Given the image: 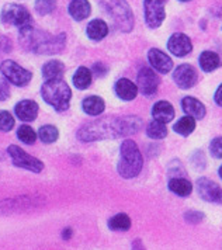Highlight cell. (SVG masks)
<instances>
[{
	"label": "cell",
	"instance_id": "1",
	"mask_svg": "<svg viewBox=\"0 0 222 250\" xmlns=\"http://www.w3.org/2000/svg\"><path fill=\"white\" fill-rule=\"evenodd\" d=\"M144 166V159L133 139H125L121 144L120 149V162L117 170L124 179H133L136 177Z\"/></svg>",
	"mask_w": 222,
	"mask_h": 250
},
{
	"label": "cell",
	"instance_id": "2",
	"mask_svg": "<svg viewBox=\"0 0 222 250\" xmlns=\"http://www.w3.org/2000/svg\"><path fill=\"white\" fill-rule=\"evenodd\" d=\"M41 96L51 107L56 111H65L69 108V103L72 99V91L67 84V82L59 79L46 80L41 87Z\"/></svg>",
	"mask_w": 222,
	"mask_h": 250
},
{
	"label": "cell",
	"instance_id": "3",
	"mask_svg": "<svg viewBox=\"0 0 222 250\" xmlns=\"http://www.w3.org/2000/svg\"><path fill=\"white\" fill-rule=\"evenodd\" d=\"M103 10L112 17L117 27L124 31L130 33L133 27V14L130 4L125 0H99Z\"/></svg>",
	"mask_w": 222,
	"mask_h": 250
},
{
	"label": "cell",
	"instance_id": "4",
	"mask_svg": "<svg viewBox=\"0 0 222 250\" xmlns=\"http://www.w3.org/2000/svg\"><path fill=\"white\" fill-rule=\"evenodd\" d=\"M1 21L4 24L16 25L20 30L33 24V20H31V16H30L28 10L24 6L16 4V3H9V4H6L3 7V10H1Z\"/></svg>",
	"mask_w": 222,
	"mask_h": 250
},
{
	"label": "cell",
	"instance_id": "5",
	"mask_svg": "<svg viewBox=\"0 0 222 250\" xmlns=\"http://www.w3.org/2000/svg\"><path fill=\"white\" fill-rule=\"evenodd\" d=\"M0 72L9 83L19 86V87L27 86L33 78V73L30 70L22 68L19 63H16L13 61H4L0 65Z\"/></svg>",
	"mask_w": 222,
	"mask_h": 250
},
{
	"label": "cell",
	"instance_id": "6",
	"mask_svg": "<svg viewBox=\"0 0 222 250\" xmlns=\"http://www.w3.org/2000/svg\"><path fill=\"white\" fill-rule=\"evenodd\" d=\"M9 155H10L13 163L17 167H22L25 170L34 171V173H40L44 169V163L37 158H34L31 155H28L27 152H24L22 148L16 146V145H10L9 146Z\"/></svg>",
	"mask_w": 222,
	"mask_h": 250
},
{
	"label": "cell",
	"instance_id": "7",
	"mask_svg": "<svg viewBox=\"0 0 222 250\" xmlns=\"http://www.w3.org/2000/svg\"><path fill=\"white\" fill-rule=\"evenodd\" d=\"M169 0H145V20L151 28H157L163 23L166 13L165 6Z\"/></svg>",
	"mask_w": 222,
	"mask_h": 250
},
{
	"label": "cell",
	"instance_id": "8",
	"mask_svg": "<svg viewBox=\"0 0 222 250\" xmlns=\"http://www.w3.org/2000/svg\"><path fill=\"white\" fill-rule=\"evenodd\" d=\"M197 191L204 201L212 203V204H222L221 187L210 179L202 177L200 180H197Z\"/></svg>",
	"mask_w": 222,
	"mask_h": 250
},
{
	"label": "cell",
	"instance_id": "9",
	"mask_svg": "<svg viewBox=\"0 0 222 250\" xmlns=\"http://www.w3.org/2000/svg\"><path fill=\"white\" fill-rule=\"evenodd\" d=\"M159 86V79L151 68H142L138 73V90L144 96H154Z\"/></svg>",
	"mask_w": 222,
	"mask_h": 250
},
{
	"label": "cell",
	"instance_id": "10",
	"mask_svg": "<svg viewBox=\"0 0 222 250\" xmlns=\"http://www.w3.org/2000/svg\"><path fill=\"white\" fill-rule=\"evenodd\" d=\"M173 80L180 89H191L197 82V72L189 63L180 65L173 72Z\"/></svg>",
	"mask_w": 222,
	"mask_h": 250
},
{
	"label": "cell",
	"instance_id": "11",
	"mask_svg": "<svg viewBox=\"0 0 222 250\" xmlns=\"http://www.w3.org/2000/svg\"><path fill=\"white\" fill-rule=\"evenodd\" d=\"M167 48L169 51L175 55V57H186L189 55L193 49L191 41L187 35L181 34V33H176L173 34L169 41H167Z\"/></svg>",
	"mask_w": 222,
	"mask_h": 250
},
{
	"label": "cell",
	"instance_id": "12",
	"mask_svg": "<svg viewBox=\"0 0 222 250\" xmlns=\"http://www.w3.org/2000/svg\"><path fill=\"white\" fill-rule=\"evenodd\" d=\"M148 59H149L151 66L156 69L159 73L166 75L173 69V61L167 57L165 52H162L160 49H156V48L151 49L148 52Z\"/></svg>",
	"mask_w": 222,
	"mask_h": 250
},
{
	"label": "cell",
	"instance_id": "13",
	"mask_svg": "<svg viewBox=\"0 0 222 250\" xmlns=\"http://www.w3.org/2000/svg\"><path fill=\"white\" fill-rule=\"evenodd\" d=\"M65 44H67V35L65 34L51 35V38L46 40L43 45L38 46V49L35 52L41 54V55H55L65 48Z\"/></svg>",
	"mask_w": 222,
	"mask_h": 250
},
{
	"label": "cell",
	"instance_id": "14",
	"mask_svg": "<svg viewBox=\"0 0 222 250\" xmlns=\"http://www.w3.org/2000/svg\"><path fill=\"white\" fill-rule=\"evenodd\" d=\"M14 111L22 121H34L38 114V104L33 100H22L14 107Z\"/></svg>",
	"mask_w": 222,
	"mask_h": 250
},
{
	"label": "cell",
	"instance_id": "15",
	"mask_svg": "<svg viewBox=\"0 0 222 250\" xmlns=\"http://www.w3.org/2000/svg\"><path fill=\"white\" fill-rule=\"evenodd\" d=\"M152 115H154V118H155L156 121L166 124V123H170L175 118V108H173V105L169 102L162 100V102H157L154 105Z\"/></svg>",
	"mask_w": 222,
	"mask_h": 250
},
{
	"label": "cell",
	"instance_id": "16",
	"mask_svg": "<svg viewBox=\"0 0 222 250\" xmlns=\"http://www.w3.org/2000/svg\"><path fill=\"white\" fill-rule=\"evenodd\" d=\"M181 108H183L184 113L190 115V117H193L194 120H201L205 115L204 104L200 100L194 99V97H184L181 100Z\"/></svg>",
	"mask_w": 222,
	"mask_h": 250
},
{
	"label": "cell",
	"instance_id": "17",
	"mask_svg": "<svg viewBox=\"0 0 222 250\" xmlns=\"http://www.w3.org/2000/svg\"><path fill=\"white\" fill-rule=\"evenodd\" d=\"M115 94L125 102H131L138 94V87L136 84L128 79H120L115 83Z\"/></svg>",
	"mask_w": 222,
	"mask_h": 250
},
{
	"label": "cell",
	"instance_id": "18",
	"mask_svg": "<svg viewBox=\"0 0 222 250\" xmlns=\"http://www.w3.org/2000/svg\"><path fill=\"white\" fill-rule=\"evenodd\" d=\"M90 12H91V6L88 0H72L69 4V14L76 21H82L88 19Z\"/></svg>",
	"mask_w": 222,
	"mask_h": 250
},
{
	"label": "cell",
	"instance_id": "19",
	"mask_svg": "<svg viewBox=\"0 0 222 250\" xmlns=\"http://www.w3.org/2000/svg\"><path fill=\"white\" fill-rule=\"evenodd\" d=\"M169 190L178 197H189L193 191V184L184 177H173L169 182Z\"/></svg>",
	"mask_w": 222,
	"mask_h": 250
},
{
	"label": "cell",
	"instance_id": "20",
	"mask_svg": "<svg viewBox=\"0 0 222 250\" xmlns=\"http://www.w3.org/2000/svg\"><path fill=\"white\" fill-rule=\"evenodd\" d=\"M88 37L93 41H100L106 35L109 34V25L103 20H93L90 21L88 28H86Z\"/></svg>",
	"mask_w": 222,
	"mask_h": 250
},
{
	"label": "cell",
	"instance_id": "21",
	"mask_svg": "<svg viewBox=\"0 0 222 250\" xmlns=\"http://www.w3.org/2000/svg\"><path fill=\"white\" fill-rule=\"evenodd\" d=\"M64 72H65V66L62 62L59 61H49L46 62L44 66H43V76L45 80H52V79H59L64 76Z\"/></svg>",
	"mask_w": 222,
	"mask_h": 250
},
{
	"label": "cell",
	"instance_id": "22",
	"mask_svg": "<svg viewBox=\"0 0 222 250\" xmlns=\"http://www.w3.org/2000/svg\"><path fill=\"white\" fill-rule=\"evenodd\" d=\"M200 66L204 72H212L221 66V59L212 51H204L200 55Z\"/></svg>",
	"mask_w": 222,
	"mask_h": 250
},
{
	"label": "cell",
	"instance_id": "23",
	"mask_svg": "<svg viewBox=\"0 0 222 250\" xmlns=\"http://www.w3.org/2000/svg\"><path fill=\"white\" fill-rule=\"evenodd\" d=\"M82 107H83V111L89 115H100L106 108L103 99L97 97V96H90L88 99H85Z\"/></svg>",
	"mask_w": 222,
	"mask_h": 250
},
{
	"label": "cell",
	"instance_id": "24",
	"mask_svg": "<svg viewBox=\"0 0 222 250\" xmlns=\"http://www.w3.org/2000/svg\"><path fill=\"white\" fill-rule=\"evenodd\" d=\"M24 207H31V201L27 197L4 201V203H0V214H10L14 211H22Z\"/></svg>",
	"mask_w": 222,
	"mask_h": 250
},
{
	"label": "cell",
	"instance_id": "25",
	"mask_svg": "<svg viewBox=\"0 0 222 250\" xmlns=\"http://www.w3.org/2000/svg\"><path fill=\"white\" fill-rule=\"evenodd\" d=\"M90 83H91V72L88 68H85V66H80L75 72V75H73V84H75V87H78L80 90H85V89L89 87Z\"/></svg>",
	"mask_w": 222,
	"mask_h": 250
},
{
	"label": "cell",
	"instance_id": "26",
	"mask_svg": "<svg viewBox=\"0 0 222 250\" xmlns=\"http://www.w3.org/2000/svg\"><path fill=\"white\" fill-rule=\"evenodd\" d=\"M109 228L111 230H120V232H125V230H130L131 228V218L127 215V214H117L112 218H110L109 221Z\"/></svg>",
	"mask_w": 222,
	"mask_h": 250
},
{
	"label": "cell",
	"instance_id": "27",
	"mask_svg": "<svg viewBox=\"0 0 222 250\" xmlns=\"http://www.w3.org/2000/svg\"><path fill=\"white\" fill-rule=\"evenodd\" d=\"M194 128H196V120L193 117H190V115H186V117L180 118L178 123L175 124V126H173L175 132H178V134L183 135V137L190 135L194 131Z\"/></svg>",
	"mask_w": 222,
	"mask_h": 250
},
{
	"label": "cell",
	"instance_id": "28",
	"mask_svg": "<svg viewBox=\"0 0 222 250\" xmlns=\"http://www.w3.org/2000/svg\"><path fill=\"white\" fill-rule=\"evenodd\" d=\"M146 134H148V137L152 138V139H163V138L167 137L166 125L155 120V121H152L151 124L148 125Z\"/></svg>",
	"mask_w": 222,
	"mask_h": 250
},
{
	"label": "cell",
	"instance_id": "29",
	"mask_svg": "<svg viewBox=\"0 0 222 250\" xmlns=\"http://www.w3.org/2000/svg\"><path fill=\"white\" fill-rule=\"evenodd\" d=\"M58 135H59V132H58V129H56L54 125H44L38 131V137H40V139L44 144H52V142H55L56 139H58Z\"/></svg>",
	"mask_w": 222,
	"mask_h": 250
},
{
	"label": "cell",
	"instance_id": "30",
	"mask_svg": "<svg viewBox=\"0 0 222 250\" xmlns=\"http://www.w3.org/2000/svg\"><path fill=\"white\" fill-rule=\"evenodd\" d=\"M17 137H19V139L22 142L27 144V145H31V144L35 142V139H37L35 131H34L30 125H22L19 128V131H17Z\"/></svg>",
	"mask_w": 222,
	"mask_h": 250
},
{
	"label": "cell",
	"instance_id": "31",
	"mask_svg": "<svg viewBox=\"0 0 222 250\" xmlns=\"http://www.w3.org/2000/svg\"><path fill=\"white\" fill-rule=\"evenodd\" d=\"M34 7H35V12L40 13L41 16H46L55 10V0H35Z\"/></svg>",
	"mask_w": 222,
	"mask_h": 250
},
{
	"label": "cell",
	"instance_id": "32",
	"mask_svg": "<svg viewBox=\"0 0 222 250\" xmlns=\"http://www.w3.org/2000/svg\"><path fill=\"white\" fill-rule=\"evenodd\" d=\"M14 126V118L9 111H0V131L9 132Z\"/></svg>",
	"mask_w": 222,
	"mask_h": 250
},
{
	"label": "cell",
	"instance_id": "33",
	"mask_svg": "<svg viewBox=\"0 0 222 250\" xmlns=\"http://www.w3.org/2000/svg\"><path fill=\"white\" fill-rule=\"evenodd\" d=\"M184 219L191 225H196V224H200L201 221L204 219V214L200 212V211H187L184 214Z\"/></svg>",
	"mask_w": 222,
	"mask_h": 250
},
{
	"label": "cell",
	"instance_id": "34",
	"mask_svg": "<svg viewBox=\"0 0 222 250\" xmlns=\"http://www.w3.org/2000/svg\"><path fill=\"white\" fill-rule=\"evenodd\" d=\"M211 155L217 159H222V138H215L210 145Z\"/></svg>",
	"mask_w": 222,
	"mask_h": 250
},
{
	"label": "cell",
	"instance_id": "35",
	"mask_svg": "<svg viewBox=\"0 0 222 250\" xmlns=\"http://www.w3.org/2000/svg\"><path fill=\"white\" fill-rule=\"evenodd\" d=\"M11 49H13V45H11L10 38L6 37V35H0V52L7 54V52H10Z\"/></svg>",
	"mask_w": 222,
	"mask_h": 250
},
{
	"label": "cell",
	"instance_id": "36",
	"mask_svg": "<svg viewBox=\"0 0 222 250\" xmlns=\"http://www.w3.org/2000/svg\"><path fill=\"white\" fill-rule=\"evenodd\" d=\"M10 97V87H9V83L7 80L4 82H0V102H4Z\"/></svg>",
	"mask_w": 222,
	"mask_h": 250
},
{
	"label": "cell",
	"instance_id": "37",
	"mask_svg": "<svg viewBox=\"0 0 222 250\" xmlns=\"http://www.w3.org/2000/svg\"><path fill=\"white\" fill-rule=\"evenodd\" d=\"M93 72L97 75V76H104L107 73V66L104 63H96L93 66Z\"/></svg>",
	"mask_w": 222,
	"mask_h": 250
},
{
	"label": "cell",
	"instance_id": "38",
	"mask_svg": "<svg viewBox=\"0 0 222 250\" xmlns=\"http://www.w3.org/2000/svg\"><path fill=\"white\" fill-rule=\"evenodd\" d=\"M214 100H215V103H217L220 107H222V84L218 87V89H217V91H215Z\"/></svg>",
	"mask_w": 222,
	"mask_h": 250
},
{
	"label": "cell",
	"instance_id": "39",
	"mask_svg": "<svg viewBox=\"0 0 222 250\" xmlns=\"http://www.w3.org/2000/svg\"><path fill=\"white\" fill-rule=\"evenodd\" d=\"M133 250H146V249H145L144 243H142V240H139V239L133 240Z\"/></svg>",
	"mask_w": 222,
	"mask_h": 250
},
{
	"label": "cell",
	"instance_id": "40",
	"mask_svg": "<svg viewBox=\"0 0 222 250\" xmlns=\"http://www.w3.org/2000/svg\"><path fill=\"white\" fill-rule=\"evenodd\" d=\"M70 235H72V229H65L64 230V233H62V236H64V239H70Z\"/></svg>",
	"mask_w": 222,
	"mask_h": 250
},
{
	"label": "cell",
	"instance_id": "41",
	"mask_svg": "<svg viewBox=\"0 0 222 250\" xmlns=\"http://www.w3.org/2000/svg\"><path fill=\"white\" fill-rule=\"evenodd\" d=\"M218 173H220V177H221V179H222V166H221V167H220V170H218Z\"/></svg>",
	"mask_w": 222,
	"mask_h": 250
},
{
	"label": "cell",
	"instance_id": "42",
	"mask_svg": "<svg viewBox=\"0 0 222 250\" xmlns=\"http://www.w3.org/2000/svg\"><path fill=\"white\" fill-rule=\"evenodd\" d=\"M180 1H190V0H180Z\"/></svg>",
	"mask_w": 222,
	"mask_h": 250
}]
</instances>
